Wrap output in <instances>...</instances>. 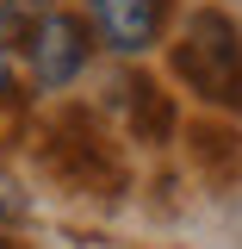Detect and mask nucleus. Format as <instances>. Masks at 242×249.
<instances>
[{
    "label": "nucleus",
    "instance_id": "obj_1",
    "mask_svg": "<svg viewBox=\"0 0 242 249\" xmlns=\"http://www.w3.org/2000/svg\"><path fill=\"white\" fill-rule=\"evenodd\" d=\"M174 75L186 81V93H199L217 112H242V31L230 13H193L174 44Z\"/></svg>",
    "mask_w": 242,
    "mask_h": 249
},
{
    "label": "nucleus",
    "instance_id": "obj_2",
    "mask_svg": "<svg viewBox=\"0 0 242 249\" xmlns=\"http://www.w3.org/2000/svg\"><path fill=\"white\" fill-rule=\"evenodd\" d=\"M50 168H56L68 187H87V193H112V187L124 181L118 162L99 143V131H93L81 112H62L56 119V131H50Z\"/></svg>",
    "mask_w": 242,
    "mask_h": 249
},
{
    "label": "nucleus",
    "instance_id": "obj_3",
    "mask_svg": "<svg viewBox=\"0 0 242 249\" xmlns=\"http://www.w3.org/2000/svg\"><path fill=\"white\" fill-rule=\"evenodd\" d=\"M25 56H31V75L44 88H68L81 75V62H87V25L75 13H44L31 25V50Z\"/></svg>",
    "mask_w": 242,
    "mask_h": 249
},
{
    "label": "nucleus",
    "instance_id": "obj_4",
    "mask_svg": "<svg viewBox=\"0 0 242 249\" xmlns=\"http://www.w3.org/2000/svg\"><path fill=\"white\" fill-rule=\"evenodd\" d=\"M93 25L106 31V44L137 56L161 37V0H93Z\"/></svg>",
    "mask_w": 242,
    "mask_h": 249
},
{
    "label": "nucleus",
    "instance_id": "obj_5",
    "mask_svg": "<svg viewBox=\"0 0 242 249\" xmlns=\"http://www.w3.org/2000/svg\"><path fill=\"white\" fill-rule=\"evenodd\" d=\"M124 112H130V137L137 143H168L174 137V100L155 88L149 75H137V81H124Z\"/></svg>",
    "mask_w": 242,
    "mask_h": 249
},
{
    "label": "nucleus",
    "instance_id": "obj_6",
    "mask_svg": "<svg viewBox=\"0 0 242 249\" xmlns=\"http://www.w3.org/2000/svg\"><path fill=\"white\" fill-rule=\"evenodd\" d=\"M13 25H19V0H0V44L13 37Z\"/></svg>",
    "mask_w": 242,
    "mask_h": 249
},
{
    "label": "nucleus",
    "instance_id": "obj_7",
    "mask_svg": "<svg viewBox=\"0 0 242 249\" xmlns=\"http://www.w3.org/2000/svg\"><path fill=\"white\" fill-rule=\"evenodd\" d=\"M0 249H6V243H0Z\"/></svg>",
    "mask_w": 242,
    "mask_h": 249
}]
</instances>
